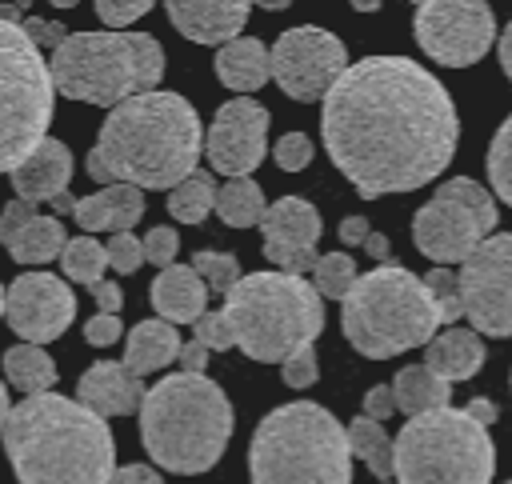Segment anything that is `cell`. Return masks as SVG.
<instances>
[{
    "mask_svg": "<svg viewBox=\"0 0 512 484\" xmlns=\"http://www.w3.org/2000/svg\"><path fill=\"white\" fill-rule=\"evenodd\" d=\"M152 4L148 0H96V16L108 24V32H124L132 20H140Z\"/></svg>",
    "mask_w": 512,
    "mask_h": 484,
    "instance_id": "cell-42",
    "label": "cell"
},
{
    "mask_svg": "<svg viewBox=\"0 0 512 484\" xmlns=\"http://www.w3.org/2000/svg\"><path fill=\"white\" fill-rule=\"evenodd\" d=\"M164 12L184 40L224 48L236 36H244L252 4H244V0H168Z\"/></svg>",
    "mask_w": 512,
    "mask_h": 484,
    "instance_id": "cell-19",
    "label": "cell"
},
{
    "mask_svg": "<svg viewBox=\"0 0 512 484\" xmlns=\"http://www.w3.org/2000/svg\"><path fill=\"white\" fill-rule=\"evenodd\" d=\"M212 208H216V176L208 168H196L188 180H180L168 192V212L180 224H204Z\"/></svg>",
    "mask_w": 512,
    "mask_h": 484,
    "instance_id": "cell-31",
    "label": "cell"
},
{
    "mask_svg": "<svg viewBox=\"0 0 512 484\" xmlns=\"http://www.w3.org/2000/svg\"><path fill=\"white\" fill-rule=\"evenodd\" d=\"M148 300H152L160 320H168V324H196L204 316V308H208V288L192 272V264H172V268L156 272V280L148 288Z\"/></svg>",
    "mask_w": 512,
    "mask_h": 484,
    "instance_id": "cell-23",
    "label": "cell"
},
{
    "mask_svg": "<svg viewBox=\"0 0 512 484\" xmlns=\"http://www.w3.org/2000/svg\"><path fill=\"white\" fill-rule=\"evenodd\" d=\"M192 272L204 280V288L208 292H216V296H228L236 284H240V260L232 256V252H212V248H204V252H196L192 256Z\"/></svg>",
    "mask_w": 512,
    "mask_h": 484,
    "instance_id": "cell-34",
    "label": "cell"
},
{
    "mask_svg": "<svg viewBox=\"0 0 512 484\" xmlns=\"http://www.w3.org/2000/svg\"><path fill=\"white\" fill-rule=\"evenodd\" d=\"M328 160L360 200L416 192L444 176L460 144L452 92L408 56H364L320 100Z\"/></svg>",
    "mask_w": 512,
    "mask_h": 484,
    "instance_id": "cell-1",
    "label": "cell"
},
{
    "mask_svg": "<svg viewBox=\"0 0 512 484\" xmlns=\"http://www.w3.org/2000/svg\"><path fill=\"white\" fill-rule=\"evenodd\" d=\"M72 152L64 140L48 136L16 172H12V192L16 200L24 204H52L56 196L68 192V180H72Z\"/></svg>",
    "mask_w": 512,
    "mask_h": 484,
    "instance_id": "cell-21",
    "label": "cell"
},
{
    "mask_svg": "<svg viewBox=\"0 0 512 484\" xmlns=\"http://www.w3.org/2000/svg\"><path fill=\"white\" fill-rule=\"evenodd\" d=\"M48 72L60 96L120 108L132 96L156 92L164 80V48L148 32H68Z\"/></svg>",
    "mask_w": 512,
    "mask_h": 484,
    "instance_id": "cell-7",
    "label": "cell"
},
{
    "mask_svg": "<svg viewBox=\"0 0 512 484\" xmlns=\"http://www.w3.org/2000/svg\"><path fill=\"white\" fill-rule=\"evenodd\" d=\"M56 108V84L44 52L20 24L0 20V172H16L44 140Z\"/></svg>",
    "mask_w": 512,
    "mask_h": 484,
    "instance_id": "cell-10",
    "label": "cell"
},
{
    "mask_svg": "<svg viewBox=\"0 0 512 484\" xmlns=\"http://www.w3.org/2000/svg\"><path fill=\"white\" fill-rule=\"evenodd\" d=\"M236 428L228 392L204 372L160 376L140 404V444L156 468L200 476L220 464Z\"/></svg>",
    "mask_w": 512,
    "mask_h": 484,
    "instance_id": "cell-4",
    "label": "cell"
},
{
    "mask_svg": "<svg viewBox=\"0 0 512 484\" xmlns=\"http://www.w3.org/2000/svg\"><path fill=\"white\" fill-rule=\"evenodd\" d=\"M8 412H12V404H8V388H4V380H0V432H4V420H8Z\"/></svg>",
    "mask_w": 512,
    "mask_h": 484,
    "instance_id": "cell-54",
    "label": "cell"
},
{
    "mask_svg": "<svg viewBox=\"0 0 512 484\" xmlns=\"http://www.w3.org/2000/svg\"><path fill=\"white\" fill-rule=\"evenodd\" d=\"M336 232H340V244H348V248H356V244H360V248H364V240H368V232H372V228H368V220H364V216H344Z\"/></svg>",
    "mask_w": 512,
    "mask_h": 484,
    "instance_id": "cell-49",
    "label": "cell"
},
{
    "mask_svg": "<svg viewBox=\"0 0 512 484\" xmlns=\"http://www.w3.org/2000/svg\"><path fill=\"white\" fill-rule=\"evenodd\" d=\"M460 296L472 332L512 336V232H492L460 264Z\"/></svg>",
    "mask_w": 512,
    "mask_h": 484,
    "instance_id": "cell-14",
    "label": "cell"
},
{
    "mask_svg": "<svg viewBox=\"0 0 512 484\" xmlns=\"http://www.w3.org/2000/svg\"><path fill=\"white\" fill-rule=\"evenodd\" d=\"M344 340L368 360H392L440 332V312L424 276L404 264H376L360 272L352 292L340 300Z\"/></svg>",
    "mask_w": 512,
    "mask_h": 484,
    "instance_id": "cell-6",
    "label": "cell"
},
{
    "mask_svg": "<svg viewBox=\"0 0 512 484\" xmlns=\"http://www.w3.org/2000/svg\"><path fill=\"white\" fill-rule=\"evenodd\" d=\"M4 376L24 396H44L56 384V360L40 344H12L4 352Z\"/></svg>",
    "mask_w": 512,
    "mask_h": 484,
    "instance_id": "cell-28",
    "label": "cell"
},
{
    "mask_svg": "<svg viewBox=\"0 0 512 484\" xmlns=\"http://www.w3.org/2000/svg\"><path fill=\"white\" fill-rule=\"evenodd\" d=\"M0 244L16 264H48L64 252L68 236L56 216H40L24 200H8L0 212Z\"/></svg>",
    "mask_w": 512,
    "mask_h": 484,
    "instance_id": "cell-18",
    "label": "cell"
},
{
    "mask_svg": "<svg viewBox=\"0 0 512 484\" xmlns=\"http://www.w3.org/2000/svg\"><path fill=\"white\" fill-rule=\"evenodd\" d=\"M272 84L296 100V104H316L328 96V88L348 72V48L336 32L320 24H296L284 28L272 40Z\"/></svg>",
    "mask_w": 512,
    "mask_h": 484,
    "instance_id": "cell-12",
    "label": "cell"
},
{
    "mask_svg": "<svg viewBox=\"0 0 512 484\" xmlns=\"http://www.w3.org/2000/svg\"><path fill=\"white\" fill-rule=\"evenodd\" d=\"M420 52L444 68H468L496 44V12L484 0H424L412 8Z\"/></svg>",
    "mask_w": 512,
    "mask_h": 484,
    "instance_id": "cell-13",
    "label": "cell"
},
{
    "mask_svg": "<svg viewBox=\"0 0 512 484\" xmlns=\"http://www.w3.org/2000/svg\"><path fill=\"white\" fill-rule=\"evenodd\" d=\"M316 376H320V364H316V348L312 344H304L300 352H292L280 364V380L288 388H308V384H316Z\"/></svg>",
    "mask_w": 512,
    "mask_h": 484,
    "instance_id": "cell-41",
    "label": "cell"
},
{
    "mask_svg": "<svg viewBox=\"0 0 512 484\" xmlns=\"http://www.w3.org/2000/svg\"><path fill=\"white\" fill-rule=\"evenodd\" d=\"M356 260L348 256V252H324L320 260H316V268L308 272V280H312V288L320 292V300H344L348 292H352V284H356Z\"/></svg>",
    "mask_w": 512,
    "mask_h": 484,
    "instance_id": "cell-33",
    "label": "cell"
},
{
    "mask_svg": "<svg viewBox=\"0 0 512 484\" xmlns=\"http://www.w3.org/2000/svg\"><path fill=\"white\" fill-rule=\"evenodd\" d=\"M364 252H368L376 264H388V256H392V240H388L384 232H368V240H364Z\"/></svg>",
    "mask_w": 512,
    "mask_h": 484,
    "instance_id": "cell-51",
    "label": "cell"
},
{
    "mask_svg": "<svg viewBox=\"0 0 512 484\" xmlns=\"http://www.w3.org/2000/svg\"><path fill=\"white\" fill-rule=\"evenodd\" d=\"M384 484H388V480H384Z\"/></svg>",
    "mask_w": 512,
    "mask_h": 484,
    "instance_id": "cell-58",
    "label": "cell"
},
{
    "mask_svg": "<svg viewBox=\"0 0 512 484\" xmlns=\"http://www.w3.org/2000/svg\"><path fill=\"white\" fill-rule=\"evenodd\" d=\"M400 484H492L496 444L464 408H432L408 416L392 436Z\"/></svg>",
    "mask_w": 512,
    "mask_h": 484,
    "instance_id": "cell-9",
    "label": "cell"
},
{
    "mask_svg": "<svg viewBox=\"0 0 512 484\" xmlns=\"http://www.w3.org/2000/svg\"><path fill=\"white\" fill-rule=\"evenodd\" d=\"M108 484H164V476L156 468H148V464H124V468L112 472Z\"/></svg>",
    "mask_w": 512,
    "mask_h": 484,
    "instance_id": "cell-47",
    "label": "cell"
},
{
    "mask_svg": "<svg viewBox=\"0 0 512 484\" xmlns=\"http://www.w3.org/2000/svg\"><path fill=\"white\" fill-rule=\"evenodd\" d=\"M0 440L20 484H108L116 472L108 420L60 392L12 404Z\"/></svg>",
    "mask_w": 512,
    "mask_h": 484,
    "instance_id": "cell-2",
    "label": "cell"
},
{
    "mask_svg": "<svg viewBox=\"0 0 512 484\" xmlns=\"http://www.w3.org/2000/svg\"><path fill=\"white\" fill-rule=\"evenodd\" d=\"M212 68H216L224 88H232V92H260L272 80V52L256 36H236L232 44L216 48Z\"/></svg>",
    "mask_w": 512,
    "mask_h": 484,
    "instance_id": "cell-25",
    "label": "cell"
},
{
    "mask_svg": "<svg viewBox=\"0 0 512 484\" xmlns=\"http://www.w3.org/2000/svg\"><path fill=\"white\" fill-rule=\"evenodd\" d=\"M488 180H492V196L512 208V116L492 132V144H488Z\"/></svg>",
    "mask_w": 512,
    "mask_h": 484,
    "instance_id": "cell-35",
    "label": "cell"
},
{
    "mask_svg": "<svg viewBox=\"0 0 512 484\" xmlns=\"http://www.w3.org/2000/svg\"><path fill=\"white\" fill-rule=\"evenodd\" d=\"M144 392H148L144 380L136 372H128L124 360H96L92 368H84V376L76 384V400L104 420L140 412Z\"/></svg>",
    "mask_w": 512,
    "mask_h": 484,
    "instance_id": "cell-20",
    "label": "cell"
},
{
    "mask_svg": "<svg viewBox=\"0 0 512 484\" xmlns=\"http://www.w3.org/2000/svg\"><path fill=\"white\" fill-rule=\"evenodd\" d=\"M180 348H184V340H180V332H176V324H168V320H140L136 328H128V340H124V368L128 372H136V376H144V372H160V368H168L172 360H180Z\"/></svg>",
    "mask_w": 512,
    "mask_h": 484,
    "instance_id": "cell-26",
    "label": "cell"
},
{
    "mask_svg": "<svg viewBox=\"0 0 512 484\" xmlns=\"http://www.w3.org/2000/svg\"><path fill=\"white\" fill-rule=\"evenodd\" d=\"M496 56H500V68H504V76H508V84H512V20H508V28L496 36Z\"/></svg>",
    "mask_w": 512,
    "mask_h": 484,
    "instance_id": "cell-52",
    "label": "cell"
},
{
    "mask_svg": "<svg viewBox=\"0 0 512 484\" xmlns=\"http://www.w3.org/2000/svg\"><path fill=\"white\" fill-rule=\"evenodd\" d=\"M120 336H124V324H120V316L96 312V316L84 324V340H88L92 348H108V344H116Z\"/></svg>",
    "mask_w": 512,
    "mask_h": 484,
    "instance_id": "cell-44",
    "label": "cell"
},
{
    "mask_svg": "<svg viewBox=\"0 0 512 484\" xmlns=\"http://www.w3.org/2000/svg\"><path fill=\"white\" fill-rule=\"evenodd\" d=\"M392 392H396V412H404V416H420V412L452 404V384L440 380L436 372H428L424 364L400 368L392 380Z\"/></svg>",
    "mask_w": 512,
    "mask_h": 484,
    "instance_id": "cell-27",
    "label": "cell"
},
{
    "mask_svg": "<svg viewBox=\"0 0 512 484\" xmlns=\"http://www.w3.org/2000/svg\"><path fill=\"white\" fill-rule=\"evenodd\" d=\"M424 284H428V292H432V304H436V312H440V324L444 328H452V320H460L464 316V296H460V272H452V268H432L428 276H424Z\"/></svg>",
    "mask_w": 512,
    "mask_h": 484,
    "instance_id": "cell-36",
    "label": "cell"
},
{
    "mask_svg": "<svg viewBox=\"0 0 512 484\" xmlns=\"http://www.w3.org/2000/svg\"><path fill=\"white\" fill-rule=\"evenodd\" d=\"M52 208H56V212H68V216H72V212H76V196H68V192H64V196H56V200H52Z\"/></svg>",
    "mask_w": 512,
    "mask_h": 484,
    "instance_id": "cell-53",
    "label": "cell"
},
{
    "mask_svg": "<svg viewBox=\"0 0 512 484\" xmlns=\"http://www.w3.org/2000/svg\"><path fill=\"white\" fill-rule=\"evenodd\" d=\"M252 484H352L348 428L316 400L272 408L248 440Z\"/></svg>",
    "mask_w": 512,
    "mask_h": 484,
    "instance_id": "cell-5",
    "label": "cell"
},
{
    "mask_svg": "<svg viewBox=\"0 0 512 484\" xmlns=\"http://www.w3.org/2000/svg\"><path fill=\"white\" fill-rule=\"evenodd\" d=\"M208 356H212V352H208L200 340H184V348H180V372H196V376H200V372L208 368Z\"/></svg>",
    "mask_w": 512,
    "mask_h": 484,
    "instance_id": "cell-48",
    "label": "cell"
},
{
    "mask_svg": "<svg viewBox=\"0 0 512 484\" xmlns=\"http://www.w3.org/2000/svg\"><path fill=\"white\" fill-rule=\"evenodd\" d=\"M104 252H108V268H116L120 276H128V272H136L144 264V240H136L132 232H116L104 244Z\"/></svg>",
    "mask_w": 512,
    "mask_h": 484,
    "instance_id": "cell-40",
    "label": "cell"
},
{
    "mask_svg": "<svg viewBox=\"0 0 512 484\" xmlns=\"http://www.w3.org/2000/svg\"><path fill=\"white\" fill-rule=\"evenodd\" d=\"M504 484H512V480H504Z\"/></svg>",
    "mask_w": 512,
    "mask_h": 484,
    "instance_id": "cell-57",
    "label": "cell"
},
{
    "mask_svg": "<svg viewBox=\"0 0 512 484\" xmlns=\"http://www.w3.org/2000/svg\"><path fill=\"white\" fill-rule=\"evenodd\" d=\"M192 340H200L208 352H228V348H236V336H232V324H228L224 308H220V312H204V316L192 324Z\"/></svg>",
    "mask_w": 512,
    "mask_h": 484,
    "instance_id": "cell-38",
    "label": "cell"
},
{
    "mask_svg": "<svg viewBox=\"0 0 512 484\" xmlns=\"http://www.w3.org/2000/svg\"><path fill=\"white\" fill-rule=\"evenodd\" d=\"M464 412H468L476 424H484V428H492V424L500 420V408H496L488 396H472V400L464 404Z\"/></svg>",
    "mask_w": 512,
    "mask_h": 484,
    "instance_id": "cell-50",
    "label": "cell"
},
{
    "mask_svg": "<svg viewBox=\"0 0 512 484\" xmlns=\"http://www.w3.org/2000/svg\"><path fill=\"white\" fill-rule=\"evenodd\" d=\"M236 348L260 364H284L324 332V300L304 276L248 272L224 296Z\"/></svg>",
    "mask_w": 512,
    "mask_h": 484,
    "instance_id": "cell-8",
    "label": "cell"
},
{
    "mask_svg": "<svg viewBox=\"0 0 512 484\" xmlns=\"http://www.w3.org/2000/svg\"><path fill=\"white\" fill-rule=\"evenodd\" d=\"M176 252H180V236H176V228L156 224V228H148V232H144V260H148V264H156L160 272L176 264Z\"/></svg>",
    "mask_w": 512,
    "mask_h": 484,
    "instance_id": "cell-39",
    "label": "cell"
},
{
    "mask_svg": "<svg viewBox=\"0 0 512 484\" xmlns=\"http://www.w3.org/2000/svg\"><path fill=\"white\" fill-rule=\"evenodd\" d=\"M348 448H352L356 460L368 464L372 476H380V480L396 476V452H392V436L384 432V424H376L368 416H356L348 424Z\"/></svg>",
    "mask_w": 512,
    "mask_h": 484,
    "instance_id": "cell-30",
    "label": "cell"
},
{
    "mask_svg": "<svg viewBox=\"0 0 512 484\" xmlns=\"http://www.w3.org/2000/svg\"><path fill=\"white\" fill-rule=\"evenodd\" d=\"M20 28H24V36H28V40H32V44H36L40 52H44V48H48V52H56V48H60V44L68 40V32L60 28V20H44V16H28V20L20 24Z\"/></svg>",
    "mask_w": 512,
    "mask_h": 484,
    "instance_id": "cell-43",
    "label": "cell"
},
{
    "mask_svg": "<svg viewBox=\"0 0 512 484\" xmlns=\"http://www.w3.org/2000/svg\"><path fill=\"white\" fill-rule=\"evenodd\" d=\"M496 220H500L496 196L472 176H452L440 180L432 200L416 212L412 240L420 256L448 268V264H464L496 232Z\"/></svg>",
    "mask_w": 512,
    "mask_h": 484,
    "instance_id": "cell-11",
    "label": "cell"
},
{
    "mask_svg": "<svg viewBox=\"0 0 512 484\" xmlns=\"http://www.w3.org/2000/svg\"><path fill=\"white\" fill-rule=\"evenodd\" d=\"M228 228H252L264 220L268 212V200H264V188L256 180H224L216 188V208H212Z\"/></svg>",
    "mask_w": 512,
    "mask_h": 484,
    "instance_id": "cell-29",
    "label": "cell"
},
{
    "mask_svg": "<svg viewBox=\"0 0 512 484\" xmlns=\"http://www.w3.org/2000/svg\"><path fill=\"white\" fill-rule=\"evenodd\" d=\"M260 232H264V260L276 264V272L304 276V272L316 268V260H320L316 244H320L324 220H320L312 200L280 196L276 204H268V212L260 220Z\"/></svg>",
    "mask_w": 512,
    "mask_h": 484,
    "instance_id": "cell-17",
    "label": "cell"
},
{
    "mask_svg": "<svg viewBox=\"0 0 512 484\" xmlns=\"http://www.w3.org/2000/svg\"><path fill=\"white\" fill-rule=\"evenodd\" d=\"M508 388H512V372H508Z\"/></svg>",
    "mask_w": 512,
    "mask_h": 484,
    "instance_id": "cell-56",
    "label": "cell"
},
{
    "mask_svg": "<svg viewBox=\"0 0 512 484\" xmlns=\"http://www.w3.org/2000/svg\"><path fill=\"white\" fill-rule=\"evenodd\" d=\"M204 152V128L196 108L180 92H144L112 108L100 124L92 156L100 160L112 184L148 188H176L196 172Z\"/></svg>",
    "mask_w": 512,
    "mask_h": 484,
    "instance_id": "cell-3",
    "label": "cell"
},
{
    "mask_svg": "<svg viewBox=\"0 0 512 484\" xmlns=\"http://www.w3.org/2000/svg\"><path fill=\"white\" fill-rule=\"evenodd\" d=\"M4 292H8V288H4V284H0V316H4Z\"/></svg>",
    "mask_w": 512,
    "mask_h": 484,
    "instance_id": "cell-55",
    "label": "cell"
},
{
    "mask_svg": "<svg viewBox=\"0 0 512 484\" xmlns=\"http://www.w3.org/2000/svg\"><path fill=\"white\" fill-rule=\"evenodd\" d=\"M392 412H396V392H392V384H372V388L364 392V416L376 420V424H384Z\"/></svg>",
    "mask_w": 512,
    "mask_h": 484,
    "instance_id": "cell-45",
    "label": "cell"
},
{
    "mask_svg": "<svg viewBox=\"0 0 512 484\" xmlns=\"http://www.w3.org/2000/svg\"><path fill=\"white\" fill-rule=\"evenodd\" d=\"M316 148H312V136L308 132H284L276 144H272V160L280 172H304L312 164Z\"/></svg>",
    "mask_w": 512,
    "mask_h": 484,
    "instance_id": "cell-37",
    "label": "cell"
},
{
    "mask_svg": "<svg viewBox=\"0 0 512 484\" xmlns=\"http://www.w3.org/2000/svg\"><path fill=\"white\" fill-rule=\"evenodd\" d=\"M484 360H488V348L472 328H444L424 344V368L448 384L472 380L484 368Z\"/></svg>",
    "mask_w": 512,
    "mask_h": 484,
    "instance_id": "cell-24",
    "label": "cell"
},
{
    "mask_svg": "<svg viewBox=\"0 0 512 484\" xmlns=\"http://www.w3.org/2000/svg\"><path fill=\"white\" fill-rule=\"evenodd\" d=\"M60 268H64V280L92 288V284L104 280L108 252H104V244L92 240V236H72V240L64 244V252H60Z\"/></svg>",
    "mask_w": 512,
    "mask_h": 484,
    "instance_id": "cell-32",
    "label": "cell"
},
{
    "mask_svg": "<svg viewBox=\"0 0 512 484\" xmlns=\"http://www.w3.org/2000/svg\"><path fill=\"white\" fill-rule=\"evenodd\" d=\"M88 292H92L96 308H100V312H108V316H116V312H120V304H124V292H120V284H116V280H100V284H92Z\"/></svg>",
    "mask_w": 512,
    "mask_h": 484,
    "instance_id": "cell-46",
    "label": "cell"
},
{
    "mask_svg": "<svg viewBox=\"0 0 512 484\" xmlns=\"http://www.w3.org/2000/svg\"><path fill=\"white\" fill-rule=\"evenodd\" d=\"M268 124H272V112L260 100L236 96V100L220 104L204 132V156H208L212 172H220L228 180L252 176L260 168V160L268 156Z\"/></svg>",
    "mask_w": 512,
    "mask_h": 484,
    "instance_id": "cell-15",
    "label": "cell"
},
{
    "mask_svg": "<svg viewBox=\"0 0 512 484\" xmlns=\"http://www.w3.org/2000/svg\"><path fill=\"white\" fill-rule=\"evenodd\" d=\"M144 216V192L132 188V184H108L92 196H80L76 200V212L72 220L88 232H132V224H140Z\"/></svg>",
    "mask_w": 512,
    "mask_h": 484,
    "instance_id": "cell-22",
    "label": "cell"
},
{
    "mask_svg": "<svg viewBox=\"0 0 512 484\" xmlns=\"http://www.w3.org/2000/svg\"><path fill=\"white\" fill-rule=\"evenodd\" d=\"M4 320L24 344H48L76 320V296L64 276L24 272L4 292Z\"/></svg>",
    "mask_w": 512,
    "mask_h": 484,
    "instance_id": "cell-16",
    "label": "cell"
}]
</instances>
